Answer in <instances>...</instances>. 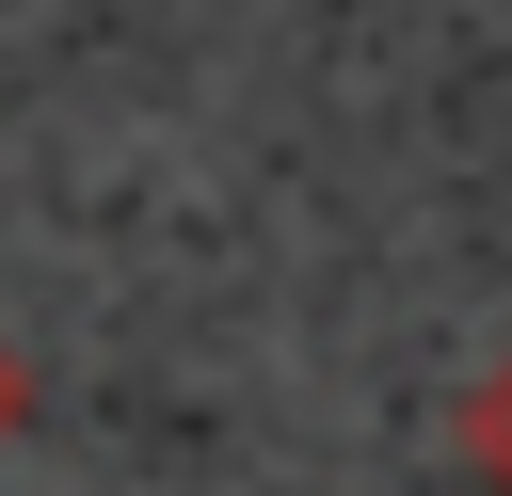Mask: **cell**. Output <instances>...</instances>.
<instances>
[{"label": "cell", "instance_id": "6da1fadb", "mask_svg": "<svg viewBox=\"0 0 512 496\" xmlns=\"http://www.w3.org/2000/svg\"><path fill=\"white\" fill-rule=\"evenodd\" d=\"M464 448H480V480H496V496H512V352H496V368H480V400H464Z\"/></svg>", "mask_w": 512, "mask_h": 496}, {"label": "cell", "instance_id": "7a4b0ae2", "mask_svg": "<svg viewBox=\"0 0 512 496\" xmlns=\"http://www.w3.org/2000/svg\"><path fill=\"white\" fill-rule=\"evenodd\" d=\"M16 432H32V352L0 336V448H16Z\"/></svg>", "mask_w": 512, "mask_h": 496}]
</instances>
